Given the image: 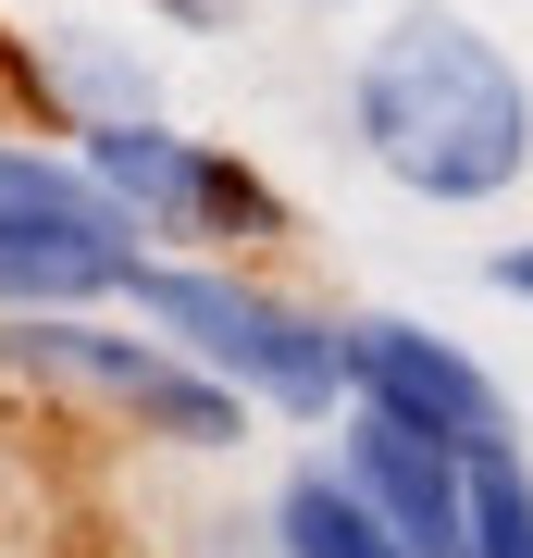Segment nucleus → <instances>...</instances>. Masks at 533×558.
Wrapping results in <instances>:
<instances>
[{"label":"nucleus","mask_w":533,"mask_h":558,"mask_svg":"<svg viewBox=\"0 0 533 558\" xmlns=\"http://www.w3.org/2000/svg\"><path fill=\"white\" fill-rule=\"evenodd\" d=\"M348 137L385 186L435 211H484L533 174V75L484 38L472 13H397L348 75Z\"/></svg>","instance_id":"obj_1"},{"label":"nucleus","mask_w":533,"mask_h":558,"mask_svg":"<svg viewBox=\"0 0 533 558\" xmlns=\"http://www.w3.org/2000/svg\"><path fill=\"white\" fill-rule=\"evenodd\" d=\"M124 299L149 311V336H174L198 373H223L249 410L323 422V410L348 398V323H323L311 299L237 274V260H149Z\"/></svg>","instance_id":"obj_2"},{"label":"nucleus","mask_w":533,"mask_h":558,"mask_svg":"<svg viewBox=\"0 0 533 558\" xmlns=\"http://www.w3.org/2000/svg\"><path fill=\"white\" fill-rule=\"evenodd\" d=\"M0 373L38 385V398H87L161 447H237L249 435V398L223 373H198L174 336H124L99 311H0Z\"/></svg>","instance_id":"obj_3"},{"label":"nucleus","mask_w":533,"mask_h":558,"mask_svg":"<svg viewBox=\"0 0 533 558\" xmlns=\"http://www.w3.org/2000/svg\"><path fill=\"white\" fill-rule=\"evenodd\" d=\"M149 274V236L87 161L0 149V311H99Z\"/></svg>","instance_id":"obj_4"},{"label":"nucleus","mask_w":533,"mask_h":558,"mask_svg":"<svg viewBox=\"0 0 533 558\" xmlns=\"http://www.w3.org/2000/svg\"><path fill=\"white\" fill-rule=\"evenodd\" d=\"M75 161L137 211V236H211V248H274L286 236V199L274 174L211 137H174L161 112H124V124H75Z\"/></svg>","instance_id":"obj_5"},{"label":"nucleus","mask_w":533,"mask_h":558,"mask_svg":"<svg viewBox=\"0 0 533 558\" xmlns=\"http://www.w3.org/2000/svg\"><path fill=\"white\" fill-rule=\"evenodd\" d=\"M348 410H385V422H410V435H435V447H459V459L509 447V398H496V373H484L459 336L410 323V311H360V323H348Z\"/></svg>","instance_id":"obj_6"},{"label":"nucleus","mask_w":533,"mask_h":558,"mask_svg":"<svg viewBox=\"0 0 533 558\" xmlns=\"http://www.w3.org/2000/svg\"><path fill=\"white\" fill-rule=\"evenodd\" d=\"M336 472L385 509V534L410 558H472V459H459V447L410 435V422H385V410H348Z\"/></svg>","instance_id":"obj_7"},{"label":"nucleus","mask_w":533,"mask_h":558,"mask_svg":"<svg viewBox=\"0 0 533 558\" xmlns=\"http://www.w3.org/2000/svg\"><path fill=\"white\" fill-rule=\"evenodd\" d=\"M274 558H410V546L385 534V509L360 497L336 459H311V472L274 484Z\"/></svg>","instance_id":"obj_8"},{"label":"nucleus","mask_w":533,"mask_h":558,"mask_svg":"<svg viewBox=\"0 0 533 558\" xmlns=\"http://www.w3.org/2000/svg\"><path fill=\"white\" fill-rule=\"evenodd\" d=\"M472 558H533V472H521V447L472 459Z\"/></svg>","instance_id":"obj_9"},{"label":"nucleus","mask_w":533,"mask_h":558,"mask_svg":"<svg viewBox=\"0 0 533 558\" xmlns=\"http://www.w3.org/2000/svg\"><path fill=\"white\" fill-rule=\"evenodd\" d=\"M484 274H496V299H533V236H521V248H496Z\"/></svg>","instance_id":"obj_10"},{"label":"nucleus","mask_w":533,"mask_h":558,"mask_svg":"<svg viewBox=\"0 0 533 558\" xmlns=\"http://www.w3.org/2000/svg\"><path fill=\"white\" fill-rule=\"evenodd\" d=\"M149 13H174V25H198V38H211V25H223V0H149Z\"/></svg>","instance_id":"obj_11"},{"label":"nucleus","mask_w":533,"mask_h":558,"mask_svg":"<svg viewBox=\"0 0 533 558\" xmlns=\"http://www.w3.org/2000/svg\"><path fill=\"white\" fill-rule=\"evenodd\" d=\"M311 13H336V0H311Z\"/></svg>","instance_id":"obj_12"}]
</instances>
